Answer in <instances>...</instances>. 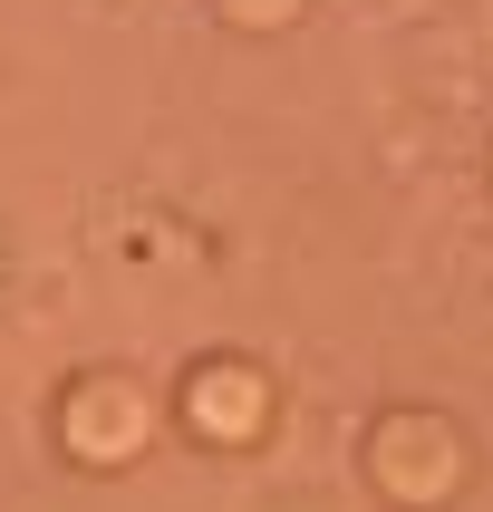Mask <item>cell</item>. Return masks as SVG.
Masks as SVG:
<instances>
[{"label":"cell","mask_w":493,"mask_h":512,"mask_svg":"<svg viewBox=\"0 0 493 512\" xmlns=\"http://www.w3.org/2000/svg\"><path fill=\"white\" fill-rule=\"evenodd\" d=\"M474 484V435L445 406H387L368 426V493L387 512H445Z\"/></svg>","instance_id":"1"},{"label":"cell","mask_w":493,"mask_h":512,"mask_svg":"<svg viewBox=\"0 0 493 512\" xmlns=\"http://www.w3.org/2000/svg\"><path fill=\"white\" fill-rule=\"evenodd\" d=\"M213 10H223L232 29H261V39H271V29H290L300 10H310V0H213Z\"/></svg>","instance_id":"4"},{"label":"cell","mask_w":493,"mask_h":512,"mask_svg":"<svg viewBox=\"0 0 493 512\" xmlns=\"http://www.w3.org/2000/svg\"><path fill=\"white\" fill-rule=\"evenodd\" d=\"M58 445H68V464H87V474H126V464H145V445H155V397H145L136 377H78L68 397H58Z\"/></svg>","instance_id":"3"},{"label":"cell","mask_w":493,"mask_h":512,"mask_svg":"<svg viewBox=\"0 0 493 512\" xmlns=\"http://www.w3.org/2000/svg\"><path fill=\"white\" fill-rule=\"evenodd\" d=\"M271 416H281V387H271L261 358L213 348V358H194V368L174 377V426L194 435L203 455H252L261 435H271Z\"/></svg>","instance_id":"2"}]
</instances>
